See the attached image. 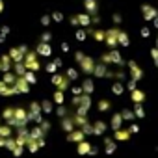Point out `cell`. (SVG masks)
<instances>
[{
	"label": "cell",
	"instance_id": "obj_6",
	"mask_svg": "<svg viewBox=\"0 0 158 158\" xmlns=\"http://www.w3.org/2000/svg\"><path fill=\"white\" fill-rule=\"evenodd\" d=\"M69 82H71V80H69L65 74H54V76H52V84H54L60 91H65V89L69 88Z\"/></svg>",
	"mask_w": 158,
	"mask_h": 158
},
{
	"label": "cell",
	"instance_id": "obj_11",
	"mask_svg": "<svg viewBox=\"0 0 158 158\" xmlns=\"http://www.w3.org/2000/svg\"><path fill=\"white\" fill-rule=\"evenodd\" d=\"M35 52H37V54H41V56H50V54H52V50H50V45H48V43H39Z\"/></svg>",
	"mask_w": 158,
	"mask_h": 158
},
{
	"label": "cell",
	"instance_id": "obj_12",
	"mask_svg": "<svg viewBox=\"0 0 158 158\" xmlns=\"http://www.w3.org/2000/svg\"><path fill=\"white\" fill-rule=\"evenodd\" d=\"M117 43H119L121 47H128V45H130V37H128V34H127L125 30H121V32H119V37H117Z\"/></svg>",
	"mask_w": 158,
	"mask_h": 158
},
{
	"label": "cell",
	"instance_id": "obj_13",
	"mask_svg": "<svg viewBox=\"0 0 158 158\" xmlns=\"http://www.w3.org/2000/svg\"><path fill=\"white\" fill-rule=\"evenodd\" d=\"M130 97H132V101H134L136 104H141V102L145 101V93L139 91V89H132V95H130Z\"/></svg>",
	"mask_w": 158,
	"mask_h": 158
},
{
	"label": "cell",
	"instance_id": "obj_26",
	"mask_svg": "<svg viewBox=\"0 0 158 158\" xmlns=\"http://www.w3.org/2000/svg\"><path fill=\"white\" fill-rule=\"evenodd\" d=\"M99 108H101L102 112H106V110L110 108V102H108V101H101V102H99Z\"/></svg>",
	"mask_w": 158,
	"mask_h": 158
},
{
	"label": "cell",
	"instance_id": "obj_10",
	"mask_svg": "<svg viewBox=\"0 0 158 158\" xmlns=\"http://www.w3.org/2000/svg\"><path fill=\"white\" fill-rule=\"evenodd\" d=\"M76 17H78V24H80V28H89V24H91V15L80 13V15H76Z\"/></svg>",
	"mask_w": 158,
	"mask_h": 158
},
{
	"label": "cell",
	"instance_id": "obj_22",
	"mask_svg": "<svg viewBox=\"0 0 158 158\" xmlns=\"http://www.w3.org/2000/svg\"><path fill=\"white\" fill-rule=\"evenodd\" d=\"M139 34H141V37H145V39H147V37H151V30H149L147 26H143V28L139 30Z\"/></svg>",
	"mask_w": 158,
	"mask_h": 158
},
{
	"label": "cell",
	"instance_id": "obj_4",
	"mask_svg": "<svg viewBox=\"0 0 158 158\" xmlns=\"http://www.w3.org/2000/svg\"><path fill=\"white\" fill-rule=\"evenodd\" d=\"M78 63H80V69H82L86 74H91V73L95 71V61H93V58H89V56H86V54L78 60Z\"/></svg>",
	"mask_w": 158,
	"mask_h": 158
},
{
	"label": "cell",
	"instance_id": "obj_27",
	"mask_svg": "<svg viewBox=\"0 0 158 158\" xmlns=\"http://www.w3.org/2000/svg\"><path fill=\"white\" fill-rule=\"evenodd\" d=\"M151 56H152V60H154V63H156V67H158V48H156V47L151 50Z\"/></svg>",
	"mask_w": 158,
	"mask_h": 158
},
{
	"label": "cell",
	"instance_id": "obj_3",
	"mask_svg": "<svg viewBox=\"0 0 158 158\" xmlns=\"http://www.w3.org/2000/svg\"><path fill=\"white\" fill-rule=\"evenodd\" d=\"M101 61H102V63H114V65H117V67H123V65H125V60L121 58V54H119L117 50H108V52L101 58Z\"/></svg>",
	"mask_w": 158,
	"mask_h": 158
},
{
	"label": "cell",
	"instance_id": "obj_16",
	"mask_svg": "<svg viewBox=\"0 0 158 158\" xmlns=\"http://www.w3.org/2000/svg\"><path fill=\"white\" fill-rule=\"evenodd\" d=\"M86 37H88V28H78L76 30V39L78 41H86Z\"/></svg>",
	"mask_w": 158,
	"mask_h": 158
},
{
	"label": "cell",
	"instance_id": "obj_7",
	"mask_svg": "<svg viewBox=\"0 0 158 158\" xmlns=\"http://www.w3.org/2000/svg\"><path fill=\"white\" fill-rule=\"evenodd\" d=\"M84 8H86V13L95 17L99 15V2L97 0H84Z\"/></svg>",
	"mask_w": 158,
	"mask_h": 158
},
{
	"label": "cell",
	"instance_id": "obj_24",
	"mask_svg": "<svg viewBox=\"0 0 158 158\" xmlns=\"http://www.w3.org/2000/svg\"><path fill=\"white\" fill-rule=\"evenodd\" d=\"M52 39V34H48V32H45L43 35H41V43H48Z\"/></svg>",
	"mask_w": 158,
	"mask_h": 158
},
{
	"label": "cell",
	"instance_id": "obj_18",
	"mask_svg": "<svg viewBox=\"0 0 158 158\" xmlns=\"http://www.w3.org/2000/svg\"><path fill=\"white\" fill-rule=\"evenodd\" d=\"M123 89H125V88H123V86H121V84H119V82H117V84H114V86H112V91H114V93H115V95H121V93H123Z\"/></svg>",
	"mask_w": 158,
	"mask_h": 158
},
{
	"label": "cell",
	"instance_id": "obj_17",
	"mask_svg": "<svg viewBox=\"0 0 158 158\" xmlns=\"http://www.w3.org/2000/svg\"><path fill=\"white\" fill-rule=\"evenodd\" d=\"M50 19L56 21V23H61V21H63V13H61V11H54V13L50 15Z\"/></svg>",
	"mask_w": 158,
	"mask_h": 158
},
{
	"label": "cell",
	"instance_id": "obj_20",
	"mask_svg": "<svg viewBox=\"0 0 158 158\" xmlns=\"http://www.w3.org/2000/svg\"><path fill=\"white\" fill-rule=\"evenodd\" d=\"M112 21H114V23L119 26V24L123 23V17H121V13H114V15H112Z\"/></svg>",
	"mask_w": 158,
	"mask_h": 158
},
{
	"label": "cell",
	"instance_id": "obj_23",
	"mask_svg": "<svg viewBox=\"0 0 158 158\" xmlns=\"http://www.w3.org/2000/svg\"><path fill=\"white\" fill-rule=\"evenodd\" d=\"M50 21H52V19H50V15H43V17H41V24H43V26H48V24H50Z\"/></svg>",
	"mask_w": 158,
	"mask_h": 158
},
{
	"label": "cell",
	"instance_id": "obj_31",
	"mask_svg": "<svg viewBox=\"0 0 158 158\" xmlns=\"http://www.w3.org/2000/svg\"><path fill=\"white\" fill-rule=\"evenodd\" d=\"M61 50H63V52H69V45H67V43H61Z\"/></svg>",
	"mask_w": 158,
	"mask_h": 158
},
{
	"label": "cell",
	"instance_id": "obj_28",
	"mask_svg": "<svg viewBox=\"0 0 158 158\" xmlns=\"http://www.w3.org/2000/svg\"><path fill=\"white\" fill-rule=\"evenodd\" d=\"M69 23H71V26H74V28L80 26V24H78V17H76V15H73V17L69 19Z\"/></svg>",
	"mask_w": 158,
	"mask_h": 158
},
{
	"label": "cell",
	"instance_id": "obj_15",
	"mask_svg": "<svg viewBox=\"0 0 158 158\" xmlns=\"http://www.w3.org/2000/svg\"><path fill=\"white\" fill-rule=\"evenodd\" d=\"M82 91H86V95H91L93 93V80H84Z\"/></svg>",
	"mask_w": 158,
	"mask_h": 158
},
{
	"label": "cell",
	"instance_id": "obj_1",
	"mask_svg": "<svg viewBox=\"0 0 158 158\" xmlns=\"http://www.w3.org/2000/svg\"><path fill=\"white\" fill-rule=\"evenodd\" d=\"M119 32H121V28L119 26H114V28H110V30H106V37H104V43L108 45V48L110 50H115L117 48V37H119Z\"/></svg>",
	"mask_w": 158,
	"mask_h": 158
},
{
	"label": "cell",
	"instance_id": "obj_9",
	"mask_svg": "<svg viewBox=\"0 0 158 158\" xmlns=\"http://www.w3.org/2000/svg\"><path fill=\"white\" fill-rule=\"evenodd\" d=\"M88 35H93L95 41H104L106 30H93V28H88Z\"/></svg>",
	"mask_w": 158,
	"mask_h": 158
},
{
	"label": "cell",
	"instance_id": "obj_25",
	"mask_svg": "<svg viewBox=\"0 0 158 158\" xmlns=\"http://www.w3.org/2000/svg\"><path fill=\"white\" fill-rule=\"evenodd\" d=\"M47 71H48V73H56V71H58V65H56V61L48 63V65H47Z\"/></svg>",
	"mask_w": 158,
	"mask_h": 158
},
{
	"label": "cell",
	"instance_id": "obj_29",
	"mask_svg": "<svg viewBox=\"0 0 158 158\" xmlns=\"http://www.w3.org/2000/svg\"><path fill=\"white\" fill-rule=\"evenodd\" d=\"M0 32H2V37H6V35L10 34V28H8V26H2V28H0Z\"/></svg>",
	"mask_w": 158,
	"mask_h": 158
},
{
	"label": "cell",
	"instance_id": "obj_5",
	"mask_svg": "<svg viewBox=\"0 0 158 158\" xmlns=\"http://www.w3.org/2000/svg\"><path fill=\"white\" fill-rule=\"evenodd\" d=\"M139 8H141V17H143V21H152V19L156 17V13H158V10H156L154 6H151L149 2L141 4Z\"/></svg>",
	"mask_w": 158,
	"mask_h": 158
},
{
	"label": "cell",
	"instance_id": "obj_19",
	"mask_svg": "<svg viewBox=\"0 0 158 158\" xmlns=\"http://www.w3.org/2000/svg\"><path fill=\"white\" fill-rule=\"evenodd\" d=\"M65 76H67V78H69V80H74V78H76V76H78V73H76V71H74V69H69V71H67V73H65Z\"/></svg>",
	"mask_w": 158,
	"mask_h": 158
},
{
	"label": "cell",
	"instance_id": "obj_14",
	"mask_svg": "<svg viewBox=\"0 0 158 158\" xmlns=\"http://www.w3.org/2000/svg\"><path fill=\"white\" fill-rule=\"evenodd\" d=\"M95 76H108V71H106V65H95V71H93Z\"/></svg>",
	"mask_w": 158,
	"mask_h": 158
},
{
	"label": "cell",
	"instance_id": "obj_33",
	"mask_svg": "<svg viewBox=\"0 0 158 158\" xmlns=\"http://www.w3.org/2000/svg\"><path fill=\"white\" fill-rule=\"evenodd\" d=\"M156 48H158V37H156Z\"/></svg>",
	"mask_w": 158,
	"mask_h": 158
},
{
	"label": "cell",
	"instance_id": "obj_8",
	"mask_svg": "<svg viewBox=\"0 0 158 158\" xmlns=\"http://www.w3.org/2000/svg\"><path fill=\"white\" fill-rule=\"evenodd\" d=\"M128 69H130V74H132V80H141V76H143V71L139 69V65L136 61H128Z\"/></svg>",
	"mask_w": 158,
	"mask_h": 158
},
{
	"label": "cell",
	"instance_id": "obj_2",
	"mask_svg": "<svg viewBox=\"0 0 158 158\" xmlns=\"http://www.w3.org/2000/svg\"><path fill=\"white\" fill-rule=\"evenodd\" d=\"M28 71H39L41 69V63H39V60H37V52H34V50H28L26 54H24V63H23Z\"/></svg>",
	"mask_w": 158,
	"mask_h": 158
},
{
	"label": "cell",
	"instance_id": "obj_21",
	"mask_svg": "<svg viewBox=\"0 0 158 158\" xmlns=\"http://www.w3.org/2000/svg\"><path fill=\"white\" fill-rule=\"evenodd\" d=\"M54 101H56L58 104H60V102H63V91H60V89H58V91L54 93Z\"/></svg>",
	"mask_w": 158,
	"mask_h": 158
},
{
	"label": "cell",
	"instance_id": "obj_30",
	"mask_svg": "<svg viewBox=\"0 0 158 158\" xmlns=\"http://www.w3.org/2000/svg\"><path fill=\"white\" fill-rule=\"evenodd\" d=\"M91 23H93V24H101V19H99V15L91 17Z\"/></svg>",
	"mask_w": 158,
	"mask_h": 158
},
{
	"label": "cell",
	"instance_id": "obj_32",
	"mask_svg": "<svg viewBox=\"0 0 158 158\" xmlns=\"http://www.w3.org/2000/svg\"><path fill=\"white\" fill-rule=\"evenodd\" d=\"M2 11H4V2L0 0V13H2Z\"/></svg>",
	"mask_w": 158,
	"mask_h": 158
}]
</instances>
